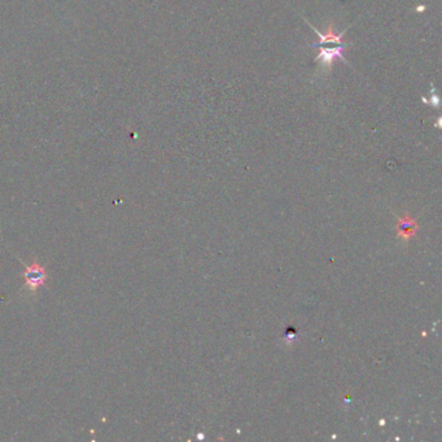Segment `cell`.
Instances as JSON below:
<instances>
[{"mask_svg": "<svg viewBox=\"0 0 442 442\" xmlns=\"http://www.w3.org/2000/svg\"><path fill=\"white\" fill-rule=\"evenodd\" d=\"M303 20H305L306 24L309 25L310 28H311L312 30L315 31V34L318 35V38H319V43H318V44H326V43H336V44H342L341 38L344 37V34H345V31L348 30V29H346V30H344V31H341V33H335V30H333L332 24H331L330 28H328V30L326 31V33H321V31L317 30V29H315L314 26H312V25L310 24L309 21H307V20H306V19H303ZM318 44H311V46L315 47V46H318Z\"/></svg>", "mask_w": 442, "mask_h": 442, "instance_id": "obj_3", "label": "cell"}, {"mask_svg": "<svg viewBox=\"0 0 442 442\" xmlns=\"http://www.w3.org/2000/svg\"><path fill=\"white\" fill-rule=\"evenodd\" d=\"M430 104H432L433 106H436V108H438L439 100H438V96H437L436 94H433L432 96H430Z\"/></svg>", "mask_w": 442, "mask_h": 442, "instance_id": "obj_5", "label": "cell"}, {"mask_svg": "<svg viewBox=\"0 0 442 442\" xmlns=\"http://www.w3.org/2000/svg\"><path fill=\"white\" fill-rule=\"evenodd\" d=\"M348 47L349 46H346V44H339V46L333 47V48H321L319 49L318 56L314 58V61H321L326 70L332 69V65L336 58H340V60L344 61L345 65H349V62L345 60L344 55H342L344 49L348 48Z\"/></svg>", "mask_w": 442, "mask_h": 442, "instance_id": "obj_2", "label": "cell"}, {"mask_svg": "<svg viewBox=\"0 0 442 442\" xmlns=\"http://www.w3.org/2000/svg\"><path fill=\"white\" fill-rule=\"evenodd\" d=\"M47 271L43 266L38 264H33L30 266H25L24 278L25 287L30 292H37L47 280Z\"/></svg>", "mask_w": 442, "mask_h": 442, "instance_id": "obj_1", "label": "cell"}, {"mask_svg": "<svg viewBox=\"0 0 442 442\" xmlns=\"http://www.w3.org/2000/svg\"><path fill=\"white\" fill-rule=\"evenodd\" d=\"M412 227H415V223H412L409 218L405 219V221L401 222V228H402V230H401V233H409L407 236H410V235H412V232H414V231H412Z\"/></svg>", "mask_w": 442, "mask_h": 442, "instance_id": "obj_4", "label": "cell"}, {"mask_svg": "<svg viewBox=\"0 0 442 442\" xmlns=\"http://www.w3.org/2000/svg\"><path fill=\"white\" fill-rule=\"evenodd\" d=\"M420 11H424V7H419L418 12H420Z\"/></svg>", "mask_w": 442, "mask_h": 442, "instance_id": "obj_6", "label": "cell"}]
</instances>
